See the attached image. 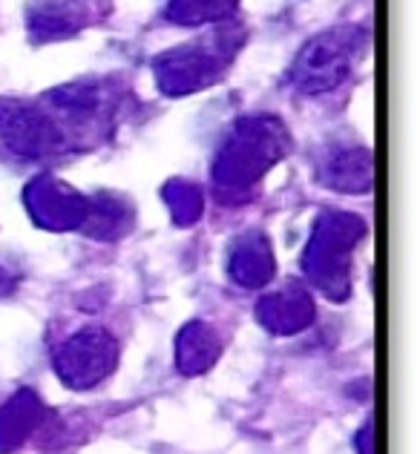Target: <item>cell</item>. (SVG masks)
<instances>
[{
    "label": "cell",
    "instance_id": "ac0fdd59",
    "mask_svg": "<svg viewBox=\"0 0 420 454\" xmlns=\"http://www.w3.org/2000/svg\"><path fill=\"white\" fill-rule=\"evenodd\" d=\"M357 449H360V454H371V426H363L357 432Z\"/></svg>",
    "mask_w": 420,
    "mask_h": 454
},
{
    "label": "cell",
    "instance_id": "5bb4252c",
    "mask_svg": "<svg viewBox=\"0 0 420 454\" xmlns=\"http://www.w3.org/2000/svg\"><path fill=\"white\" fill-rule=\"evenodd\" d=\"M133 205L124 196L101 190V193L87 196V213H83L78 231H83L90 239H99V242H115V239H122L133 227Z\"/></svg>",
    "mask_w": 420,
    "mask_h": 454
},
{
    "label": "cell",
    "instance_id": "8992f818",
    "mask_svg": "<svg viewBox=\"0 0 420 454\" xmlns=\"http://www.w3.org/2000/svg\"><path fill=\"white\" fill-rule=\"evenodd\" d=\"M118 342L104 328H83L64 340L52 354L55 374L67 388H92L115 372Z\"/></svg>",
    "mask_w": 420,
    "mask_h": 454
},
{
    "label": "cell",
    "instance_id": "7a4b0ae2",
    "mask_svg": "<svg viewBox=\"0 0 420 454\" xmlns=\"http://www.w3.org/2000/svg\"><path fill=\"white\" fill-rule=\"evenodd\" d=\"M242 43L245 29L222 27L190 43L173 46V50L153 58L155 87L170 98H185V95L208 90L227 73Z\"/></svg>",
    "mask_w": 420,
    "mask_h": 454
},
{
    "label": "cell",
    "instance_id": "5b68a950",
    "mask_svg": "<svg viewBox=\"0 0 420 454\" xmlns=\"http://www.w3.org/2000/svg\"><path fill=\"white\" fill-rule=\"evenodd\" d=\"M67 138L41 104L0 98V147L23 161H44L64 150Z\"/></svg>",
    "mask_w": 420,
    "mask_h": 454
},
{
    "label": "cell",
    "instance_id": "e0dca14e",
    "mask_svg": "<svg viewBox=\"0 0 420 454\" xmlns=\"http://www.w3.org/2000/svg\"><path fill=\"white\" fill-rule=\"evenodd\" d=\"M162 199L167 210H170V219L176 227H194L202 213H205V193L202 187L194 182H185V178H170L162 187Z\"/></svg>",
    "mask_w": 420,
    "mask_h": 454
},
{
    "label": "cell",
    "instance_id": "9c48e42d",
    "mask_svg": "<svg viewBox=\"0 0 420 454\" xmlns=\"http://www.w3.org/2000/svg\"><path fill=\"white\" fill-rule=\"evenodd\" d=\"M41 106L55 118V124L67 129H87L104 115V90L95 81H75L44 92ZM67 138V136H64Z\"/></svg>",
    "mask_w": 420,
    "mask_h": 454
},
{
    "label": "cell",
    "instance_id": "6da1fadb",
    "mask_svg": "<svg viewBox=\"0 0 420 454\" xmlns=\"http://www.w3.org/2000/svg\"><path fill=\"white\" fill-rule=\"evenodd\" d=\"M291 150V136L282 118L271 113L245 115L225 136L210 164V182L225 205L254 193V187Z\"/></svg>",
    "mask_w": 420,
    "mask_h": 454
},
{
    "label": "cell",
    "instance_id": "4fadbf2b",
    "mask_svg": "<svg viewBox=\"0 0 420 454\" xmlns=\"http://www.w3.org/2000/svg\"><path fill=\"white\" fill-rule=\"evenodd\" d=\"M44 420L46 409L32 388H20L18 394H12L0 405V454L18 451L44 426Z\"/></svg>",
    "mask_w": 420,
    "mask_h": 454
},
{
    "label": "cell",
    "instance_id": "ba28073f",
    "mask_svg": "<svg viewBox=\"0 0 420 454\" xmlns=\"http://www.w3.org/2000/svg\"><path fill=\"white\" fill-rule=\"evenodd\" d=\"M23 205L32 222L52 233L78 231L87 213V196L55 176H35L23 187Z\"/></svg>",
    "mask_w": 420,
    "mask_h": 454
},
{
    "label": "cell",
    "instance_id": "9a60e30c",
    "mask_svg": "<svg viewBox=\"0 0 420 454\" xmlns=\"http://www.w3.org/2000/svg\"><path fill=\"white\" fill-rule=\"evenodd\" d=\"M222 354V340L208 322L194 319L176 337V365L185 377H199L216 365Z\"/></svg>",
    "mask_w": 420,
    "mask_h": 454
},
{
    "label": "cell",
    "instance_id": "277c9868",
    "mask_svg": "<svg viewBox=\"0 0 420 454\" xmlns=\"http://www.w3.org/2000/svg\"><path fill=\"white\" fill-rule=\"evenodd\" d=\"M368 50V29L357 23H343L314 35L297 52L288 83L303 95H326L349 81L360 58Z\"/></svg>",
    "mask_w": 420,
    "mask_h": 454
},
{
    "label": "cell",
    "instance_id": "2e32d148",
    "mask_svg": "<svg viewBox=\"0 0 420 454\" xmlns=\"http://www.w3.org/2000/svg\"><path fill=\"white\" fill-rule=\"evenodd\" d=\"M236 9L239 0H170L164 15L176 27H205L227 20Z\"/></svg>",
    "mask_w": 420,
    "mask_h": 454
},
{
    "label": "cell",
    "instance_id": "7c38bea8",
    "mask_svg": "<svg viewBox=\"0 0 420 454\" xmlns=\"http://www.w3.org/2000/svg\"><path fill=\"white\" fill-rule=\"evenodd\" d=\"M317 178L334 193L360 196L375 187V155L366 147H343L322 159Z\"/></svg>",
    "mask_w": 420,
    "mask_h": 454
},
{
    "label": "cell",
    "instance_id": "52a82bcc",
    "mask_svg": "<svg viewBox=\"0 0 420 454\" xmlns=\"http://www.w3.org/2000/svg\"><path fill=\"white\" fill-rule=\"evenodd\" d=\"M104 15H110V0H32L27 32L35 43H58L75 38Z\"/></svg>",
    "mask_w": 420,
    "mask_h": 454
},
{
    "label": "cell",
    "instance_id": "3957f363",
    "mask_svg": "<svg viewBox=\"0 0 420 454\" xmlns=\"http://www.w3.org/2000/svg\"><path fill=\"white\" fill-rule=\"evenodd\" d=\"M368 233L366 219L357 213L331 210L317 219L303 254L305 279L331 302L352 296V256Z\"/></svg>",
    "mask_w": 420,
    "mask_h": 454
},
{
    "label": "cell",
    "instance_id": "30bf717a",
    "mask_svg": "<svg viewBox=\"0 0 420 454\" xmlns=\"http://www.w3.org/2000/svg\"><path fill=\"white\" fill-rule=\"evenodd\" d=\"M314 300H311L308 288L303 285H285V288L265 294L257 302V319L273 337H294V333L305 331L314 322Z\"/></svg>",
    "mask_w": 420,
    "mask_h": 454
},
{
    "label": "cell",
    "instance_id": "8fae6325",
    "mask_svg": "<svg viewBox=\"0 0 420 454\" xmlns=\"http://www.w3.org/2000/svg\"><path fill=\"white\" fill-rule=\"evenodd\" d=\"M277 273V259H273L271 239L259 231H248L231 245L227 254V277H231L239 288L257 291L265 288Z\"/></svg>",
    "mask_w": 420,
    "mask_h": 454
}]
</instances>
